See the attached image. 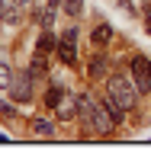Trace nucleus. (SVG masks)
Segmentation results:
<instances>
[{"label":"nucleus","instance_id":"obj_1","mask_svg":"<svg viewBox=\"0 0 151 160\" xmlns=\"http://www.w3.org/2000/svg\"><path fill=\"white\" fill-rule=\"evenodd\" d=\"M106 93H109V96H113V99H116L126 112H132L135 106H138V90H135L126 77H119V74L106 80Z\"/></svg>","mask_w":151,"mask_h":160},{"label":"nucleus","instance_id":"obj_2","mask_svg":"<svg viewBox=\"0 0 151 160\" xmlns=\"http://www.w3.org/2000/svg\"><path fill=\"white\" fill-rule=\"evenodd\" d=\"M132 80H135L138 93H151V58H145V55L132 58Z\"/></svg>","mask_w":151,"mask_h":160},{"label":"nucleus","instance_id":"obj_3","mask_svg":"<svg viewBox=\"0 0 151 160\" xmlns=\"http://www.w3.org/2000/svg\"><path fill=\"white\" fill-rule=\"evenodd\" d=\"M77 35H80L77 29H67V32L58 35V58L67 64V68L77 61Z\"/></svg>","mask_w":151,"mask_h":160},{"label":"nucleus","instance_id":"obj_4","mask_svg":"<svg viewBox=\"0 0 151 160\" xmlns=\"http://www.w3.org/2000/svg\"><path fill=\"white\" fill-rule=\"evenodd\" d=\"M90 125H93V131H100V135H113L116 118L109 115L106 102H100V99H97V106H93V112H90Z\"/></svg>","mask_w":151,"mask_h":160},{"label":"nucleus","instance_id":"obj_5","mask_svg":"<svg viewBox=\"0 0 151 160\" xmlns=\"http://www.w3.org/2000/svg\"><path fill=\"white\" fill-rule=\"evenodd\" d=\"M10 96H13V102H29L32 99V74H16L13 77Z\"/></svg>","mask_w":151,"mask_h":160},{"label":"nucleus","instance_id":"obj_6","mask_svg":"<svg viewBox=\"0 0 151 160\" xmlns=\"http://www.w3.org/2000/svg\"><path fill=\"white\" fill-rule=\"evenodd\" d=\"M23 16V0H0V19L3 22H19Z\"/></svg>","mask_w":151,"mask_h":160},{"label":"nucleus","instance_id":"obj_7","mask_svg":"<svg viewBox=\"0 0 151 160\" xmlns=\"http://www.w3.org/2000/svg\"><path fill=\"white\" fill-rule=\"evenodd\" d=\"M55 112H58V118L61 122H71V118H77V96H61V102L55 106Z\"/></svg>","mask_w":151,"mask_h":160},{"label":"nucleus","instance_id":"obj_8","mask_svg":"<svg viewBox=\"0 0 151 160\" xmlns=\"http://www.w3.org/2000/svg\"><path fill=\"white\" fill-rule=\"evenodd\" d=\"M29 131H32L35 138H55V125H51V118H42V115L29 118Z\"/></svg>","mask_w":151,"mask_h":160},{"label":"nucleus","instance_id":"obj_9","mask_svg":"<svg viewBox=\"0 0 151 160\" xmlns=\"http://www.w3.org/2000/svg\"><path fill=\"white\" fill-rule=\"evenodd\" d=\"M109 38H113V26H109V22H97V26H93L90 42L97 45V48H106V45H109Z\"/></svg>","mask_w":151,"mask_h":160},{"label":"nucleus","instance_id":"obj_10","mask_svg":"<svg viewBox=\"0 0 151 160\" xmlns=\"http://www.w3.org/2000/svg\"><path fill=\"white\" fill-rule=\"evenodd\" d=\"M106 64H109L106 55H93V58L87 61V77H90V80H103V77H106Z\"/></svg>","mask_w":151,"mask_h":160},{"label":"nucleus","instance_id":"obj_11","mask_svg":"<svg viewBox=\"0 0 151 160\" xmlns=\"http://www.w3.org/2000/svg\"><path fill=\"white\" fill-rule=\"evenodd\" d=\"M51 48H58V35H55L51 29H42V35H39V42H35V51H42V55H48Z\"/></svg>","mask_w":151,"mask_h":160},{"label":"nucleus","instance_id":"obj_12","mask_svg":"<svg viewBox=\"0 0 151 160\" xmlns=\"http://www.w3.org/2000/svg\"><path fill=\"white\" fill-rule=\"evenodd\" d=\"M45 71H48V58L42 55V51H35V55H32V64H29V74H32V77H45Z\"/></svg>","mask_w":151,"mask_h":160},{"label":"nucleus","instance_id":"obj_13","mask_svg":"<svg viewBox=\"0 0 151 160\" xmlns=\"http://www.w3.org/2000/svg\"><path fill=\"white\" fill-rule=\"evenodd\" d=\"M58 3H61V10L67 16H80L84 13V0H58Z\"/></svg>","mask_w":151,"mask_h":160},{"label":"nucleus","instance_id":"obj_14","mask_svg":"<svg viewBox=\"0 0 151 160\" xmlns=\"http://www.w3.org/2000/svg\"><path fill=\"white\" fill-rule=\"evenodd\" d=\"M61 96H64V87H61V83H55V87L45 93V106H51V109H55V106L61 102Z\"/></svg>","mask_w":151,"mask_h":160},{"label":"nucleus","instance_id":"obj_15","mask_svg":"<svg viewBox=\"0 0 151 160\" xmlns=\"http://www.w3.org/2000/svg\"><path fill=\"white\" fill-rule=\"evenodd\" d=\"M51 19H55V3H51V7H45V10H39V13H35V22H39V26H42V29H48V26H51Z\"/></svg>","mask_w":151,"mask_h":160},{"label":"nucleus","instance_id":"obj_16","mask_svg":"<svg viewBox=\"0 0 151 160\" xmlns=\"http://www.w3.org/2000/svg\"><path fill=\"white\" fill-rule=\"evenodd\" d=\"M10 83H13V71L0 61V90H10Z\"/></svg>","mask_w":151,"mask_h":160},{"label":"nucleus","instance_id":"obj_17","mask_svg":"<svg viewBox=\"0 0 151 160\" xmlns=\"http://www.w3.org/2000/svg\"><path fill=\"white\" fill-rule=\"evenodd\" d=\"M7 141H13V138L7 135V131H0V144H7Z\"/></svg>","mask_w":151,"mask_h":160},{"label":"nucleus","instance_id":"obj_18","mask_svg":"<svg viewBox=\"0 0 151 160\" xmlns=\"http://www.w3.org/2000/svg\"><path fill=\"white\" fill-rule=\"evenodd\" d=\"M145 22H151V3L145 7Z\"/></svg>","mask_w":151,"mask_h":160},{"label":"nucleus","instance_id":"obj_19","mask_svg":"<svg viewBox=\"0 0 151 160\" xmlns=\"http://www.w3.org/2000/svg\"><path fill=\"white\" fill-rule=\"evenodd\" d=\"M23 3H32V0H23Z\"/></svg>","mask_w":151,"mask_h":160},{"label":"nucleus","instance_id":"obj_20","mask_svg":"<svg viewBox=\"0 0 151 160\" xmlns=\"http://www.w3.org/2000/svg\"><path fill=\"white\" fill-rule=\"evenodd\" d=\"M51 3H58V0H51Z\"/></svg>","mask_w":151,"mask_h":160}]
</instances>
